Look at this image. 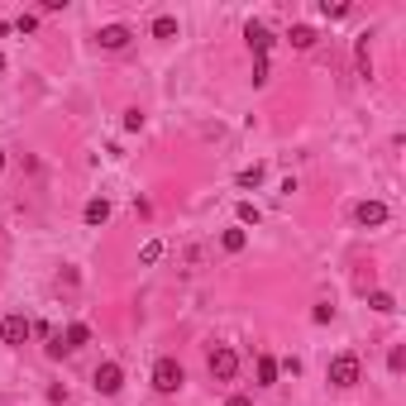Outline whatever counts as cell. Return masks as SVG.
<instances>
[{
    "mask_svg": "<svg viewBox=\"0 0 406 406\" xmlns=\"http://www.w3.org/2000/svg\"><path fill=\"white\" fill-rule=\"evenodd\" d=\"M182 382H187V368H182L177 358H158V363H153V387H158L162 397L182 392Z\"/></svg>",
    "mask_w": 406,
    "mask_h": 406,
    "instance_id": "cell-1",
    "label": "cell"
},
{
    "mask_svg": "<svg viewBox=\"0 0 406 406\" xmlns=\"http://www.w3.org/2000/svg\"><path fill=\"white\" fill-rule=\"evenodd\" d=\"M330 382H335V387H354V382H363V363H358L354 354H335V358H330Z\"/></svg>",
    "mask_w": 406,
    "mask_h": 406,
    "instance_id": "cell-2",
    "label": "cell"
},
{
    "mask_svg": "<svg viewBox=\"0 0 406 406\" xmlns=\"http://www.w3.org/2000/svg\"><path fill=\"white\" fill-rule=\"evenodd\" d=\"M234 373H239V354L230 349V344H216V349H211V378L234 382Z\"/></svg>",
    "mask_w": 406,
    "mask_h": 406,
    "instance_id": "cell-3",
    "label": "cell"
},
{
    "mask_svg": "<svg viewBox=\"0 0 406 406\" xmlns=\"http://www.w3.org/2000/svg\"><path fill=\"white\" fill-rule=\"evenodd\" d=\"M96 392H101V397H120V387H125V368H120V363H101V368H96Z\"/></svg>",
    "mask_w": 406,
    "mask_h": 406,
    "instance_id": "cell-4",
    "label": "cell"
},
{
    "mask_svg": "<svg viewBox=\"0 0 406 406\" xmlns=\"http://www.w3.org/2000/svg\"><path fill=\"white\" fill-rule=\"evenodd\" d=\"M29 335H34V321H29V316H20V311H15V316H5V321H0V340H5V344H15V349H20V344H24Z\"/></svg>",
    "mask_w": 406,
    "mask_h": 406,
    "instance_id": "cell-5",
    "label": "cell"
},
{
    "mask_svg": "<svg viewBox=\"0 0 406 406\" xmlns=\"http://www.w3.org/2000/svg\"><path fill=\"white\" fill-rule=\"evenodd\" d=\"M130 38H134V34H130V24H101V34H96V43H101L106 53H120Z\"/></svg>",
    "mask_w": 406,
    "mask_h": 406,
    "instance_id": "cell-6",
    "label": "cell"
},
{
    "mask_svg": "<svg viewBox=\"0 0 406 406\" xmlns=\"http://www.w3.org/2000/svg\"><path fill=\"white\" fill-rule=\"evenodd\" d=\"M354 220H358L363 230H378V225H387V206H382V201H358V206H354Z\"/></svg>",
    "mask_w": 406,
    "mask_h": 406,
    "instance_id": "cell-7",
    "label": "cell"
},
{
    "mask_svg": "<svg viewBox=\"0 0 406 406\" xmlns=\"http://www.w3.org/2000/svg\"><path fill=\"white\" fill-rule=\"evenodd\" d=\"M244 38H248V48H253L258 57H268V48H272V34H268V24L248 20V24H244Z\"/></svg>",
    "mask_w": 406,
    "mask_h": 406,
    "instance_id": "cell-8",
    "label": "cell"
},
{
    "mask_svg": "<svg viewBox=\"0 0 406 406\" xmlns=\"http://www.w3.org/2000/svg\"><path fill=\"white\" fill-rule=\"evenodd\" d=\"M57 335H62V349L67 354H77L81 344H91V325H81V321H72L67 330H57Z\"/></svg>",
    "mask_w": 406,
    "mask_h": 406,
    "instance_id": "cell-9",
    "label": "cell"
},
{
    "mask_svg": "<svg viewBox=\"0 0 406 406\" xmlns=\"http://www.w3.org/2000/svg\"><path fill=\"white\" fill-rule=\"evenodd\" d=\"M81 220H86L91 230H96V225H106V220H110V201H106V196H91V201H86V211H81Z\"/></svg>",
    "mask_w": 406,
    "mask_h": 406,
    "instance_id": "cell-10",
    "label": "cell"
},
{
    "mask_svg": "<svg viewBox=\"0 0 406 406\" xmlns=\"http://www.w3.org/2000/svg\"><path fill=\"white\" fill-rule=\"evenodd\" d=\"M287 43H292V48H301V53H306V48H311V43H316V29H311V24H292V34H287Z\"/></svg>",
    "mask_w": 406,
    "mask_h": 406,
    "instance_id": "cell-11",
    "label": "cell"
},
{
    "mask_svg": "<svg viewBox=\"0 0 406 406\" xmlns=\"http://www.w3.org/2000/svg\"><path fill=\"white\" fill-rule=\"evenodd\" d=\"M354 62H358V77H373V57H368V34L354 43Z\"/></svg>",
    "mask_w": 406,
    "mask_h": 406,
    "instance_id": "cell-12",
    "label": "cell"
},
{
    "mask_svg": "<svg viewBox=\"0 0 406 406\" xmlns=\"http://www.w3.org/2000/svg\"><path fill=\"white\" fill-rule=\"evenodd\" d=\"M258 382H263V387L277 382V358H272V354H258Z\"/></svg>",
    "mask_w": 406,
    "mask_h": 406,
    "instance_id": "cell-13",
    "label": "cell"
},
{
    "mask_svg": "<svg viewBox=\"0 0 406 406\" xmlns=\"http://www.w3.org/2000/svg\"><path fill=\"white\" fill-rule=\"evenodd\" d=\"M220 244H225V253H244L248 234H244V230H225V234H220Z\"/></svg>",
    "mask_w": 406,
    "mask_h": 406,
    "instance_id": "cell-14",
    "label": "cell"
},
{
    "mask_svg": "<svg viewBox=\"0 0 406 406\" xmlns=\"http://www.w3.org/2000/svg\"><path fill=\"white\" fill-rule=\"evenodd\" d=\"M153 38H177V20L172 15H158L153 20Z\"/></svg>",
    "mask_w": 406,
    "mask_h": 406,
    "instance_id": "cell-15",
    "label": "cell"
},
{
    "mask_svg": "<svg viewBox=\"0 0 406 406\" xmlns=\"http://www.w3.org/2000/svg\"><path fill=\"white\" fill-rule=\"evenodd\" d=\"M158 258H162V239H148L144 248H139V263H144V268H148V263H158Z\"/></svg>",
    "mask_w": 406,
    "mask_h": 406,
    "instance_id": "cell-16",
    "label": "cell"
},
{
    "mask_svg": "<svg viewBox=\"0 0 406 406\" xmlns=\"http://www.w3.org/2000/svg\"><path fill=\"white\" fill-rule=\"evenodd\" d=\"M368 306L387 316V311H397V297H392V292H373V297H368Z\"/></svg>",
    "mask_w": 406,
    "mask_h": 406,
    "instance_id": "cell-17",
    "label": "cell"
},
{
    "mask_svg": "<svg viewBox=\"0 0 406 406\" xmlns=\"http://www.w3.org/2000/svg\"><path fill=\"white\" fill-rule=\"evenodd\" d=\"M258 182H263V167H258V162H253V167H244V172H239V187H244V191H253Z\"/></svg>",
    "mask_w": 406,
    "mask_h": 406,
    "instance_id": "cell-18",
    "label": "cell"
},
{
    "mask_svg": "<svg viewBox=\"0 0 406 406\" xmlns=\"http://www.w3.org/2000/svg\"><path fill=\"white\" fill-rule=\"evenodd\" d=\"M258 206H253V201H239V225H258Z\"/></svg>",
    "mask_w": 406,
    "mask_h": 406,
    "instance_id": "cell-19",
    "label": "cell"
},
{
    "mask_svg": "<svg viewBox=\"0 0 406 406\" xmlns=\"http://www.w3.org/2000/svg\"><path fill=\"white\" fill-rule=\"evenodd\" d=\"M387 368H392V373H402V368H406V344H397V349L387 354Z\"/></svg>",
    "mask_w": 406,
    "mask_h": 406,
    "instance_id": "cell-20",
    "label": "cell"
},
{
    "mask_svg": "<svg viewBox=\"0 0 406 406\" xmlns=\"http://www.w3.org/2000/svg\"><path fill=\"white\" fill-rule=\"evenodd\" d=\"M321 15H325V20H344V15H349V5H330V0H325Z\"/></svg>",
    "mask_w": 406,
    "mask_h": 406,
    "instance_id": "cell-21",
    "label": "cell"
},
{
    "mask_svg": "<svg viewBox=\"0 0 406 406\" xmlns=\"http://www.w3.org/2000/svg\"><path fill=\"white\" fill-rule=\"evenodd\" d=\"M15 29H20V34H34V29H38V15H20Z\"/></svg>",
    "mask_w": 406,
    "mask_h": 406,
    "instance_id": "cell-22",
    "label": "cell"
},
{
    "mask_svg": "<svg viewBox=\"0 0 406 406\" xmlns=\"http://www.w3.org/2000/svg\"><path fill=\"white\" fill-rule=\"evenodd\" d=\"M62 354H67V349H62V335L53 330V335H48V358H62Z\"/></svg>",
    "mask_w": 406,
    "mask_h": 406,
    "instance_id": "cell-23",
    "label": "cell"
},
{
    "mask_svg": "<svg viewBox=\"0 0 406 406\" xmlns=\"http://www.w3.org/2000/svg\"><path fill=\"white\" fill-rule=\"evenodd\" d=\"M125 130H130V134L144 130V115H139V110H125Z\"/></svg>",
    "mask_w": 406,
    "mask_h": 406,
    "instance_id": "cell-24",
    "label": "cell"
},
{
    "mask_svg": "<svg viewBox=\"0 0 406 406\" xmlns=\"http://www.w3.org/2000/svg\"><path fill=\"white\" fill-rule=\"evenodd\" d=\"M311 321H316V325H325V321H335V306H316V311H311Z\"/></svg>",
    "mask_w": 406,
    "mask_h": 406,
    "instance_id": "cell-25",
    "label": "cell"
},
{
    "mask_svg": "<svg viewBox=\"0 0 406 406\" xmlns=\"http://www.w3.org/2000/svg\"><path fill=\"white\" fill-rule=\"evenodd\" d=\"M253 81H258V86L268 81V57H258V62H253Z\"/></svg>",
    "mask_w": 406,
    "mask_h": 406,
    "instance_id": "cell-26",
    "label": "cell"
},
{
    "mask_svg": "<svg viewBox=\"0 0 406 406\" xmlns=\"http://www.w3.org/2000/svg\"><path fill=\"white\" fill-rule=\"evenodd\" d=\"M277 373H292V378H297V373H301V358H282V363H277Z\"/></svg>",
    "mask_w": 406,
    "mask_h": 406,
    "instance_id": "cell-27",
    "label": "cell"
},
{
    "mask_svg": "<svg viewBox=\"0 0 406 406\" xmlns=\"http://www.w3.org/2000/svg\"><path fill=\"white\" fill-rule=\"evenodd\" d=\"M225 406H253V397H244V392H234V397H230Z\"/></svg>",
    "mask_w": 406,
    "mask_h": 406,
    "instance_id": "cell-28",
    "label": "cell"
},
{
    "mask_svg": "<svg viewBox=\"0 0 406 406\" xmlns=\"http://www.w3.org/2000/svg\"><path fill=\"white\" fill-rule=\"evenodd\" d=\"M0 172H5V148H0Z\"/></svg>",
    "mask_w": 406,
    "mask_h": 406,
    "instance_id": "cell-29",
    "label": "cell"
},
{
    "mask_svg": "<svg viewBox=\"0 0 406 406\" xmlns=\"http://www.w3.org/2000/svg\"><path fill=\"white\" fill-rule=\"evenodd\" d=\"M0 72H5V53H0Z\"/></svg>",
    "mask_w": 406,
    "mask_h": 406,
    "instance_id": "cell-30",
    "label": "cell"
}]
</instances>
